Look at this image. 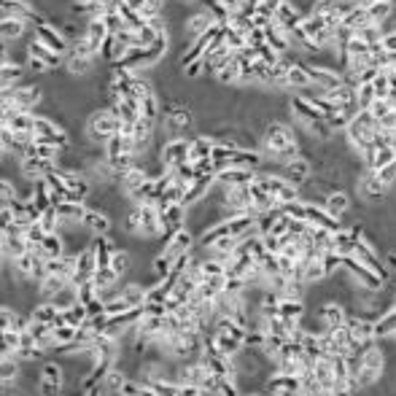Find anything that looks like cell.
Returning <instances> with one entry per match:
<instances>
[{"instance_id": "cell-1", "label": "cell", "mask_w": 396, "mask_h": 396, "mask_svg": "<svg viewBox=\"0 0 396 396\" xmlns=\"http://www.w3.org/2000/svg\"><path fill=\"white\" fill-rule=\"evenodd\" d=\"M388 366H391V353L385 348V342H375L369 351H364L361 356V366L359 372L353 375V385L359 394H366V391H375L385 375H388Z\"/></svg>"}, {"instance_id": "cell-2", "label": "cell", "mask_w": 396, "mask_h": 396, "mask_svg": "<svg viewBox=\"0 0 396 396\" xmlns=\"http://www.w3.org/2000/svg\"><path fill=\"white\" fill-rule=\"evenodd\" d=\"M353 197H359V205L366 208V211H380L388 205V199H391V189L380 183L378 178V173L369 168H359L356 173V178H353Z\"/></svg>"}, {"instance_id": "cell-3", "label": "cell", "mask_w": 396, "mask_h": 396, "mask_svg": "<svg viewBox=\"0 0 396 396\" xmlns=\"http://www.w3.org/2000/svg\"><path fill=\"white\" fill-rule=\"evenodd\" d=\"M119 130H122V122L116 119V113L106 103H100L94 111H89L87 119H84V140L92 146H100V149H106V143Z\"/></svg>"}, {"instance_id": "cell-4", "label": "cell", "mask_w": 396, "mask_h": 396, "mask_svg": "<svg viewBox=\"0 0 396 396\" xmlns=\"http://www.w3.org/2000/svg\"><path fill=\"white\" fill-rule=\"evenodd\" d=\"M342 270H345V275L353 280V286H356V289L388 291V280H385L383 275L375 273V270H369L366 264H361L356 256H345V261H342Z\"/></svg>"}, {"instance_id": "cell-5", "label": "cell", "mask_w": 396, "mask_h": 396, "mask_svg": "<svg viewBox=\"0 0 396 396\" xmlns=\"http://www.w3.org/2000/svg\"><path fill=\"white\" fill-rule=\"evenodd\" d=\"M189 149H192V137H165L156 149V159L162 170H175L189 159Z\"/></svg>"}, {"instance_id": "cell-6", "label": "cell", "mask_w": 396, "mask_h": 396, "mask_svg": "<svg viewBox=\"0 0 396 396\" xmlns=\"http://www.w3.org/2000/svg\"><path fill=\"white\" fill-rule=\"evenodd\" d=\"M310 87L318 92H335L337 87L345 84V73L337 65H321V62H305Z\"/></svg>"}, {"instance_id": "cell-7", "label": "cell", "mask_w": 396, "mask_h": 396, "mask_svg": "<svg viewBox=\"0 0 396 396\" xmlns=\"http://www.w3.org/2000/svg\"><path fill=\"white\" fill-rule=\"evenodd\" d=\"M194 248H197V235L189 227L178 229L173 235H165L162 243H159V251L173 261L178 259V256H183V254H189V251H194Z\"/></svg>"}, {"instance_id": "cell-8", "label": "cell", "mask_w": 396, "mask_h": 396, "mask_svg": "<svg viewBox=\"0 0 396 396\" xmlns=\"http://www.w3.org/2000/svg\"><path fill=\"white\" fill-rule=\"evenodd\" d=\"M278 173L286 178L289 183H294L297 189H302L313 175H316V168H313V156L310 154H299V156H294L289 159L286 165H280Z\"/></svg>"}, {"instance_id": "cell-9", "label": "cell", "mask_w": 396, "mask_h": 396, "mask_svg": "<svg viewBox=\"0 0 396 396\" xmlns=\"http://www.w3.org/2000/svg\"><path fill=\"white\" fill-rule=\"evenodd\" d=\"M348 332H351V340L356 348H361V351H369L378 340H375V318H369V316H359V313H351V318H348Z\"/></svg>"}, {"instance_id": "cell-10", "label": "cell", "mask_w": 396, "mask_h": 396, "mask_svg": "<svg viewBox=\"0 0 396 396\" xmlns=\"http://www.w3.org/2000/svg\"><path fill=\"white\" fill-rule=\"evenodd\" d=\"M316 310H318V318H321V323H323V332L340 329V326H345L348 318H351V307H348V302H342V299H337V297L326 299V302H323L321 307H316Z\"/></svg>"}, {"instance_id": "cell-11", "label": "cell", "mask_w": 396, "mask_h": 396, "mask_svg": "<svg viewBox=\"0 0 396 396\" xmlns=\"http://www.w3.org/2000/svg\"><path fill=\"white\" fill-rule=\"evenodd\" d=\"M326 211L332 216H337V218H342V221H348V216H351V211L356 208V199H353V192L351 189H345V186H335L326 197H323V202H321Z\"/></svg>"}, {"instance_id": "cell-12", "label": "cell", "mask_w": 396, "mask_h": 396, "mask_svg": "<svg viewBox=\"0 0 396 396\" xmlns=\"http://www.w3.org/2000/svg\"><path fill=\"white\" fill-rule=\"evenodd\" d=\"M264 391L270 396H302V378L289 372H273L264 380Z\"/></svg>"}, {"instance_id": "cell-13", "label": "cell", "mask_w": 396, "mask_h": 396, "mask_svg": "<svg viewBox=\"0 0 396 396\" xmlns=\"http://www.w3.org/2000/svg\"><path fill=\"white\" fill-rule=\"evenodd\" d=\"M307 16V6H302L299 0H283L278 8H275V22L286 30H294L302 25V19Z\"/></svg>"}, {"instance_id": "cell-14", "label": "cell", "mask_w": 396, "mask_h": 396, "mask_svg": "<svg viewBox=\"0 0 396 396\" xmlns=\"http://www.w3.org/2000/svg\"><path fill=\"white\" fill-rule=\"evenodd\" d=\"M35 38H38V41H44L49 49H54V51L62 54V57L70 51V38H68V35H65V32H62L54 22H44V25H38V27H35Z\"/></svg>"}, {"instance_id": "cell-15", "label": "cell", "mask_w": 396, "mask_h": 396, "mask_svg": "<svg viewBox=\"0 0 396 396\" xmlns=\"http://www.w3.org/2000/svg\"><path fill=\"white\" fill-rule=\"evenodd\" d=\"M25 57L44 60L46 65L51 68V70H54V68H65V57H62V54H57L54 49H49L44 41H38V38H35V30H32V35L27 38V44H25Z\"/></svg>"}, {"instance_id": "cell-16", "label": "cell", "mask_w": 396, "mask_h": 396, "mask_svg": "<svg viewBox=\"0 0 396 396\" xmlns=\"http://www.w3.org/2000/svg\"><path fill=\"white\" fill-rule=\"evenodd\" d=\"M81 227L87 229L92 237H97V235H111V232H113V216L106 214V211H97V208H87V216H84Z\"/></svg>"}, {"instance_id": "cell-17", "label": "cell", "mask_w": 396, "mask_h": 396, "mask_svg": "<svg viewBox=\"0 0 396 396\" xmlns=\"http://www.w3.org/2000/svg\"><path fill=\"white\" fill-rule=\"evenodd\" d=\"M94 273H97V256H94V248H92V243H89L84 251H78V267H76V275L70 278V283H73V286L87 283V280L94 278Z\"/></svg>"}, {"instance_id": "cell-18", "label": "cell", "mask_w": 396, "mask_h": 396, "mask_svg": "<svg viewBox=\"0 0 396 396\" xmlns=\"http://www.w3.org/2000/svg\"><path fill=\"white\" fill-rule=\"evenodd\" d=\"M41 259H60V256H65L68 254V243H65V235L62 232H51V235H46L44 243L35 245L32 248Z\"/></svg>"}, {"instance_id": "cell-19", "label": "cell", "mask_w": 396, "mask_h": 396, "mask_svg": "<svg viewBox=\"0 0 396 396\" xmlns=\"http://www.w3.org/2000/svg\"><path fill=\"white\" fill-rule=\"evenodd\" d=\"M307 299H289V297H278V316L283 321H297V323H302L307 316Z\"/></svg>"}, {"instance_id": "cell-20", "label": "cell", "mask_w": 396, "mask_h": 396, "mask_svg": "<svg viewBox=\"0 0 396 396\" xmlns=\"http://www.w3.org/2000/svg\"><path fill=\"white\" fill-rule=\"evenodd\" d=\"M186 218H189V208L186 205H168L162 214H159V221L165 227V235H173L178 229L186 227Z\"/></svg>"}, {"instance_id": "cell-21", "label": "cell", "mask_w": 396, "mask_h": 396, "mask_svg": "<svg viewBox=\"0 0 396 396\" xmlns=\"http://www.w3.org/2000/svg\"><path fill=\"white\" fill-rule=\"evenodd\" d=\"M0 35H3V44H16L22 38H30L32 25L22 22V19H3L0 22Z\"/></svg>"}, {"instance_id": "cell-22", "label": "cell", "mask_w": 396, "mask_h": 396, "mask_svg": "<svg viewBox=\"0 0 396 396\" xmlns=\"http://www.w3.org/2000/svg\"><path fill=\"white\" fill-rule=\"evenodd\" d=\"M216 149V137L208 135V132H197V135H192V149H189V159L186 162H192V165H197L199 159H208Z\"/></svg>"}, {"instance_id": "cell-23", "label": "cell", "mask_w": 396, "mask_h": 396, "mask_svg": "<svg viewBox=\"0 0 396 396\" xmlns=\"http://www.w3.org/2000/svg\"><path fill=\"white\" fill-rule=\"evenodd\" d=\"M256 181V173L254 170H240V168H227L216 175V183L224 186V189H232V186H245V183Z\"/></svg>"}, {"instance_id": "cell-24", "label": "cell", "mask_w": 396, "mask_h": 396, "mask_svg": "<svg viewBox=\"0 0 396 396\" xmlns=\"http://www.w3.org/2000/svg\"><path fill=\"white\" fill-rule=\"evenodd\" d=\"M394 335H396V305H391L375 318V340L378 342H388Z\"/></svg>"}, {"instance_id": "cell-25", "label": "cell", "mask_w": 396, "mask_h": 396, "mask_svg": "<svg viewBox=\"0 0 396 396\" xmlns=\"http://www.w3.org/2000/svg\"><path fill=\"white\" fill-rule=\"evenodd\" d=\"M108 27H106V22L103 19H87L84 22V38H87V44L100 54V49H103V44L108 41Z\"/></svg>"}, {"instance_id": "cell-26", "label": "cell", "mask_w": 396, "mask_h": 396, "mask_svg": "<svg viewBox=\"0 0 396 396\" xmlns=\"http://www.w3.org/2000/svg\"><path fill=\"white\" fill-rule=\"evenodd\" d=\"M135 267H137L135 254H132L130 248H116V251H113V256H111V270L119 275L122 280L135 273Z\"/></svg>"}, {"instance_id": "cell-27", "label": "cell", "mask_w": 396, "mask_h": 396, "mask_svg": "<svg viewBox=\"0 0 396 396\" xmlns=\"http://www.w3.org/2000/svg\"><path fill=\"white\" fill-rule=\"evenodd\" d=\"M0 248H3V261H14L32 251L30 243L25 237H11V235H3L0 237Z\"/></svg>"}, {"instance_id": "cell-28", "label": "cell", "mask_w": 396, "mask_h": 396, "mask_svg": "<svg viewBox=\"0 0 396 396\" xmlns=\"http://www.w3.org/2000/svg\"><path fill=\"white\" fill-rule=\"evenodd\" d=\"M313 378L321 383V388L332 391L335 388V366H332V356H323L318 361H313Z\"/></svg>"}, {"instance_id": "cell-29", "label": "cell", "mask_w": 396, "mask_h": 396, "mask_svg": "<svg viewBox=\"0 0 396 396\" xmlns=\"http://www.w3.org/2000/svg\"><path fill=\"white\" fill-rule=\"evenodd\" d=\"M366 14L372 19V25H385L396 14V0H375L366 6Z\"/></svg>"}, {"instance_id": "cell-30", "label": "cell", "mask_w": 396, "mask_h": 396, "mask_svg": "<svg viewBox=\"0 0 396 396\" xmlns=\"http://www.w3.org/2000/svg\"><path fill=\"white\" fill-rule=\"evenodd\" d=\"M57 208V214H60V218L65 221V224H81L84 221V216H87V202L81 205V202H60V205H54Z\"/></svg>"}, {"instance_id": "cell-31", "label": "cell", "mask_w": 396, "mask_h": 396, "mask_svg": "<svg viewBox=\"0 0 396 396\" xmlns=\"http://www.w3.org/2000/svg\"><path fill=\"white\" fill-rule=\"evenodd\" d=\"M127 380H130V372H127V369H122L119 364H113L106 372V378H103V383H100V385H103L106 391H111V394L119 396V394H122V388H124V383H127Z\"/></svg>"}, {"instance_id": "cell-32", "label": "cell", "mask_w": 396, "mask_h": 396, "mask_svg": "<svg viewBox=\"0 0 396 396\" xmlns=\"http://www.w3.org/2000/svg\"><path fill=\"white\" fill-rule=\"evenodd\" d=\"M342 25H345V27H351L353 32H361L364 27L372 25V19H369V14H366V8H361V6H353L351 14L342 19Z\"/></svg>"}, {"instance_id": "cell-33", "label": "cell", "mask_w": 396, "mask_h": 396, "mask_svg": "<svg viewBox=\"0 0 396 396\" xmlns=\"http://www.w3.org/2000/svg\"><path fill=\"white\" fill-rule=\"evenodd\" d=\"M62 313H65V323H70L76 329H81L89 321V310H87V305H81V302H76V305L68 307V310H62Z\"/></svg>"}, {"instance_id": "cell-34", "label": "cell", "mask_w": 396, "mask_h": 396, "mask_svg": "<svg viewBox=\"0 0 396 396\" xmlns=\"http://www.w3.org/2000/svg\"><path fill=\"white\" fill-rule=\"evenodd\" d=\"M156 396H178L181 394V383H175L173 378H159V380L149 383Z\"/></svg>"}, {"instance_id": "cell-35", "label": "cell", "mask_w": 396, "mask_h": 396, "mask_svg": "<svg viewBox=\"0 0 396 396\" xmlns=\"http://www.w3.org/2000/svg\"><path fill=\"white\" fill-rule=\"evenodd\" d=\"M19 348H22V332H16V329H3V353L16 356Z\"/></svg>"}, {"instance_id": "cell-36", "label": "cell", "mask_w": 396, "mask_h": 396, "mask_svg": "<svg viewBox=\"0 0 396 396\" xmlns=\"http://www.w3.org/2000/svg\"><path fill=\"white\" fill-rule=\"evenodd\" d=\"M342 261H345V256H340V254H335V251H326V254H323V267H326V275H329V278H335V275L342 273Z\"/></svg>"}, {"instance_id": "cell-37", "label": "cell", "mask_w": 396, "mask_h": 396, "mask_svg": "<svg viewBox=\"0 0 396 396\" xmlns=\"http://www.w3.org/2000/svg\"><path fill=\"white\" fill-rule=\"evenodd\" d=\"M76 294H78V302H81V305H89L92 299H97V297H100V294H97V286H94V280L78 283Z\"/></svg>"}, {"instance_id": "cell-38", "label": "cell", "mask_w": 396, "mask_h": 396, "mask_svg": "<svg viewBox=\"0 0 396 396\" xmlns=\"http://www.w3.org/2000/svg\"><path fill=\"white\" fill-rule=\"evenodd\" d=\"M264 342H267V332H261V329H248V335H245V348L261 351Z\"/></svg>"}, {"instance_id": "cell-39", "label": "cell", "mask_w": 396, "mask_h": 396, "mask_svg": "<svg viewBox=\"0 0 396 396\" xmlns=\"http://www.w3.org/2000/svg\"><path fill=\"white\" fill-rule=\"evenodd\" d=\"M369 113H372V116H375V119L383 124L385 119H388V116H391V113H394V106H391L388 100H375V103H372V108H369Z\"/></svg>"}, {"instance_id": "cell-40", "label": "cell", "mask_w": 396, "mask_h": 396, "mask_svg": "<svg viewBox=\"0 0 396 396\" xmlns=\"http://www.w3.org/2000/svg\"><path fill=\"white\" fill-rule=\"evenodd\" d=\"M103 22H106V27H108V32H111V35H116V32H122L124 27H127L119 11H108V14L103 16Z\"/></svg>"}, {"instance_id": "cell-41", "label": "cell", "mask_w": 396, "mask_h": 396, "mask_svg": "<svg viewBox=\"0 0 396 396\" xmlns=\"http://www.w3.org/2000/svg\"><path fill=\"white\" fill-rule=\"evenodd\" d=\"M378 178H380V183H385L391 192L396 189V162H391V165H385L383 170H378Z\"/></svg>"}, {"instance_id": "cell-42", "label": "cell", "mask_w": 396, "mask_h": 396, "mask_svg": "<svg viewBox=\"0 0 396 396\" xmlns=\"http://www.w3.org/2000/svg\"><path fill=\"white\" fill-rule=\"evenodd\" d=\"M240 394H243V388L237 385V380L227 378V380L218 383V394H216V396H240Z\"/></svg>"}, {"instance_id": "cell-43", "label": "cell", "mask_w": 396, "mask_h": 396, "mask_svg": "<svg viewBox=\"0 0 396 396\" xmlns=\"http://www.w3.org/2000/svg\"><path fill=\"white\" fill-rule=\"evenodd\" d=\"M280 57H283V54H278L273 46H267V44L259 46V60H261V62H267L270 68H273V65H278V60H280Z\"/></svg>"}, {"instance_id": "cell-44", "label": "cell", "mask_w": 396, "mask_h": 396, "mask_svg": "<svg viewBox=\"0 0 396 396\" xmlns=\"http://www.w3.org/2000/svg\"><path fill=\"white\" fill-rule=\"evenodd\" d=\"M383 49H385V51H396V30L383 35Z\"/></svg>"}, {"instance_id": "cell-45", "label": "cell", "mask_w": 396, "mask_h": 396, "mask_svg": "<svg viewBox=\"0 0 396 396\" xmlns=\"http://www.w3.org/2000/svg\"><path fill=\"white\" fill-rule=\"evenodd\" d=\"M240 396H270V394H267L264 388H256V391H243Z\"/></svg>"}, {"instance_id": "cell-46", "label": "cell", "mask_w": 396, "mask_h": 396, "mask_svg": "<svg viewBox=\"0 0 396 396\" xmlns=\"http://www.w3.org/2000/svg\"><path fill=\"white\" fill-rule=\"evenodd\" d=\"M394 305H396V297H394Z\"/></svg>"}]
</instances>
